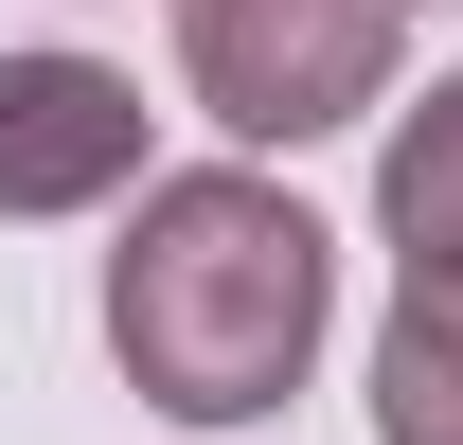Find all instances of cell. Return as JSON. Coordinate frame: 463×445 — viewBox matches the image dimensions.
Listing matches in <instances>:
<instances>
[{
    "mask_svg": "<svg viewBox=\"0 0 463 445\" xmlns=\"http://www.w3.org/2000/svg\"><path fill=\"white\" fill-rule=\"evenodd\" d=\"M321 321H339V232L303 214L286 178H250V161L143 178V214H125V250H108V356H125L143 410L250 428V410L303 392Z\"/></svg>",
    "mask_w": 463,
    "mask_h": 445,
    "instance_id": "6da1fadb",
    "label": "cell"
},
{
    "mask_svg": "<svg viewBox=\"0 0 463 445\" xmlns=\"http://www.w3.org/2000/svg\"><path fill=\"white\" fill-rule=\"evenodd\" d=\"M392 18L410 0H178V90L232 143H339L392 108Z\"/></svg>",
    "mask_w": 463,
    "mask_h": 445,
    "instance_id": "7a4b0ae2",
    "label": "cell"
},
{
    "mask_svg": "<svg viewBox=\"0 0 463 445\" xmlns=\"http://www.w3.org/2000/svg\"><path fill=\"white\" fill-rule=\"evenodd\" d=\"M125 178H143V90L108 54H0V232L108 214Z\"/></svg>",
    "mask_w": 463,
    "mask_h": 445,
    "instance_id": "3957f363",
    "label": "cell"
},
{
    "mask_svg": "<svg viewBox=\"0 0 463 445\" xmlns=\"http://www.w3.org/2000/svg\"><path fill=\"white\" fill-rule=\"evenodd\" d=\"M374 445H463V268L392 285V338H374Z\"/></svg>",
    "mask_w": 463,
    "mask_h": 445,
    "instance_id": "277c9868",
    "label": "cell"
},
{
    "mask_svg": "<svg viewBox=\"0 0 463 445\" xmlns=\"http://www.w3.org/2000/svg\"><path fill=\"white\" fill-rule=\"evenodd\" d=\"M374 232H392V268H463V71L392 125V161H374Z\"/></svg>",
    "mask_w": 463,
    "mask_h": 445,
    "instance_id": "5b68a950",
    "label": "cell"
}]
</instances>
